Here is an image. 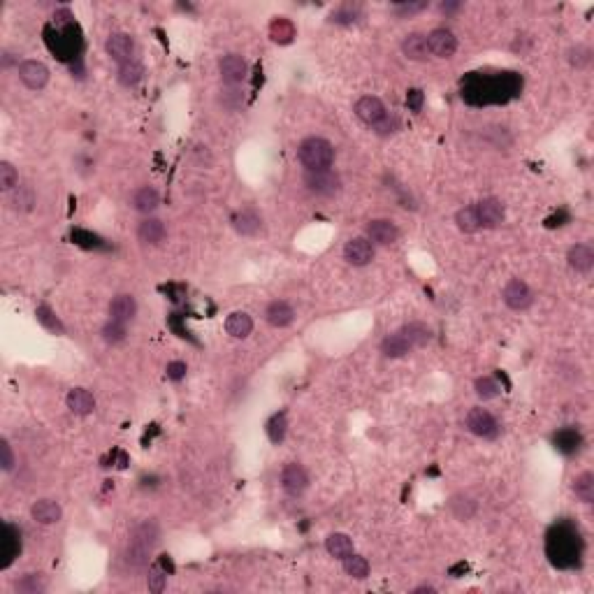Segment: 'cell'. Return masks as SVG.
Masks as SVG:
<instances>
[{"label":"cell","instance_id":"9c48e42d","mask_svg":"<svg viewBox=\"0 0 594 594\" xmlns=\"http://www.w3.org/2000/svg\"><path fill=\"white\" fill-rule=\"evenodd\" d=\"M343 258L353 267H365L374 260V244L367 237H355L348 240L343 246Z\"/></svg>","mask_w":594,"mask_h":594},{"label":"cell","instance_id":"4316f807","mask_svg":"<svg viewBox=\"0 0 594 594\" xmlns=\"http://www.w3.org/2000/svg\"><path fill=\"white\" fill-rule=\"evenodd\" d=\"M402 335L406 337V341L411 343V348H423L432 341V330L427 328L425 323H409L402 328Z\"/></svg>","mask_w":594,"mask_h":594},{"label":"cell","instance_id":"74e56055","mask_svg":"<svg viewBox=\"0 0 594 594\" xmlns=\"http://www.w3.org/2000/svg\"><path fill=\"white\" fill-rule=\"evenodd\" d=\"M17 590L21 594H40L47 590V580L40 576V573H26L23 578L17 580Z\"/></svg>","mask_w":594,"mask_h":594},{"label":"cell","instance_id":"7402d4cb","mask_svg":"<svg viewBox=\"0 0 594 594\" xmlns=\"http://www.w3.org/2000/svg\"><path fill=\"white\" fill-rule=\"evenodd\" d=\"M566 260H569V265H571V270L587 274L594 267V251H592V246H587V244H576V246H571Z\"/></svg>","mask_w":594,"mask_h":594},{"label":"cell","instance_id":"30bf717a","mask_svg":"<svg viewBox=\"0 0 594 594\" xmlns=\"http://www.w3.org/2000/svg\"><path fill=\"white\" fill-rule=\"evenodd\" d=\"M427 47L429 54L436 56V59H450V56L458 52V37L450 33L448 28H434L427 35Z\"/></svg>","mask_w":594,"mask_h":594},{"label":"cell","instance_id":"f546056e","mask_svg":"<svg viewBox=\"0 0 594 594\" xmlns=\"http://www.w3.org/2000/svg\"><path fill=\"white\" fill-rule=\"evenodd\" d=\"M10 204L19 214H28V211L35 207L33 189H30V186H17V189L10 193Z\"/></svg>","mask_w":594,"mask_h":594},{"label":"cell","instance_id":"bcb514c9","mask_svg":"<svg viewBox=\"0 0 594 594\" xmlns=\"http://www.w3.org/2000/svg\"><path fill=\"white\" fill-rule=\"evenodd\" d=\"M218 100H221V105L225 109L235 112V109H240L244 105V91H240L237 86H228L225 91H221V98H218Z\"/></svg>","mask_w":594,"mask_h":594},{"label":"cell","instance_id":"e0dca14e","mask_svg":"<svg viewBox=\"0 0 594 594\" xmlns=\"http://www.w3.org/2000/svg\"><path fill=\"white\" fill-rule=\"evenodd\" d=\"M109 316L112 321H118V323H130L133 318L137 316V302L133 295H128V293H121V295H116L114 299H112L109 304Z\"/></svg>","mask_w":594,"mask_h":594},{"label":"cell","instance_id":"d6a6232c","mask_svg":"<svg viewBox=\"0 0 594 594\" xmlns=\"http://www.w3.org/2000/svg\"><path fill=\"white\" fill-rule=\"evenodd\" d=\"M343 571H346V576H351L355 580H365L367 576H370V562L362 558V555L353 553L343 560Z\"/></svg>","mask_w":594,"mask_h":594},{"label":"cell","instance_id":"7bdbcfd3","mask_svg":"<svg viewBox=\"0 0 594 594\" xmlns=\"http://www.w3.org/2000/svg\"><path fill=\"white\" fill-rule=\"evenodd\" d=\"M293 35H295V28H293V23L286 21V19H277V21L272 23V40L274 42L286 45V42L293 40Z\"/></svg>","mask_w":594,"mask_h":594},{"label":"cell","instance_id":"d6986e66","mask_svg":"<svg viewBox=\"0 0 594 594\" xmlns=\"http://www.w3.org/2000/svg\"><path fill=\"white\" fill-rule=\"evenodd\" d=\"M402 54L409 61H427L429 56V47H427V35L423 33H411L402 40Z\"/></svg>","mask_w":594,"mask_h":594},{"label":"cell","instance_id":"cb8c5ba5","mask_svg":"<svg viewBox=\"0 0 594 594\" xmlns=\"http://www.w3.org/2000/svg\"><path fill=\"white\" fill-rule=\"evenodd\" d=\"M251 330H253V321H251V316L244 314V311H235V314H230L225 318V332L230 337H235V339H246V337L251 335Z\"/></svg>","mask_w":594,"mask_h":594},{"label":"cell","instance_id":"816d5d0a","mask_svg":"<svg viewBox=\"0 0 594 594\" xmlns=\"http://www.w3.org/2000/svg\"><path fill=\"white\" fill-rule=\"evenodd\" d=\"M167 379L170 381H181V379H186V372H189V367H186V362H181V360H174V362H170V365H167Z\"/></svg>","mask_w":594,"mask_h":594},{"label":"cell","instance_id":"c3c4849f","mask_svg":"<svg viewBox=\"0 0 594 594\" xmlns=\"http://www.w3.org/2000/svg\"><path fill=\"white\" fill-rule=\"evenodd\" d=\"M423 10H427V3H425V0H421V3H402L395 8V14L399 19H409L414 14H421Z\"/></svg>","mask_w":594,"mask_h":594},{"label":"cell","instance_id":"44dd1931","mask_svg":"<svg viewBox=\"0 0 594 594\" xmlns=\"http://www.w3.org/2000/svg\"><path fill=\"white\" fill-rule=\"evenodd\" d=\"M233 228L242 237H253V235L260 233L262 221H260V216L255 214L253 209H242V211H237V214L233 216Z\"/></svg>","mask_w":594,"mask_h":594},{"label":"cell","instance_id":"2e32d148","mask_svg":"<svg viewBox=\"0 0 594 594\" xmlns=\"http://www.w3.org/2000/svg\"><path fill=\"white\" fill-rule=\"evenodd\" d=\"M67 409L72 411L74 416H89L96 411V397L91 395L86 388H72L65 397Z\"/></svg>","mask_w":594,"mask_h":594},{"label":"cell","instance_id":"8d00e7d4","mask_svg":"<svg viewBox=\"0 0 594 594\" xmlns=\"http://www.w3.org/2000/svg\"><path fill=\"white\" fill-rule=\"evenodd\" d=\"M450 511H453V516L458 520H469V518H474V513H476V504H474V499L465 495H455L450 499Z\"/></svg>","mask_w":594,"mask_h":594},{"label":"cell","instance_id":"4fadbf2b","mask_svg":"<svg viewBox=\"0 0 594 594\" xmlns=\"http://www.w3.org/2000/svg\"><path fill=\"white\" fill-rule=\"evenodd\" d=\"M353 112L362 123H367V126H376L381 118L385 116V105L381 103V98H376V96H362L358 103H355Z\"/></svg>","mask_w":594,"mask_h":594},{"label":"cell","instance_id":"ee69618b","mask_svg":"<svg viewBox=\"0 0 594 594\" xmlns=\"http://www.w3.org/2000/svg\"><path fill=\"white\" fill-rule=\"evenodd\" d=\"M360 17V10L353 8V5H343V8L335 10L332 14H330V21L332 23H341V26H351V23L358 21Z\"/></svg>","mask_w":594,"mask_h":594},{"label":"cell","instance_id":"f5cc1de1","mask_svg":"<svg viewBox=\"0 0 594 594\" xmlns=\"http://www.w3.org/2000/svg\"><path fill=\"white\" fill-rule=\"evenodd\" d=\"M423 103H425V96L421 89H414L406 93V105H409L411 112H421L423 109Z\"/></svg>","mask_w":594,"mask_h":594},{"label":"cell","instance_id":"ac0fdd59","mask_svg":"<svg viewBox=\"0 0 594 594\" xmlns=\"http://www.w3.org/2000/svg\"><path fill=\"white\" fill-rule=\"evenodd\" d=\"M165 235H167V230L160 218H145V221L140 223V228H137V240L142 244H147V246H158V244L165 240Z\"/></svg>","mask_w":594,"mask_h":594},{"label":"cell","instance_id":"52a82bcc","mask_svg":"<svg viewBox=\"0 0 594 594\" xmlns=\"http://www.w3.org/2000/svg\"><path fill=\"white\" fill-rule=\"evenodd\" d=\"M502 297H504L506 306H509V309H513V311L529 309L531 302H534V295H531L529 286L524 284V281H520V279H511L509 284L504 286Z\"/></svg>","mask_w":594,"mask_h":594},{"label":"cell","instance_id":"60d3db41","mask_svg":"<svg viewBox=\"0 0 594 594\" xmlns=\"http://www.w3.org/2000/svg\"><path fill=\"white\" fill-rule=\"evenodd\" d=\"M476 395L483 399V402L495 399V397L502 395V385H499L492 376H483V379L476 381Z\"/></svg>","mask_w":594,"mask_h":594},{"label":"cell","instance_id":"f1b7e54d","mask_svg":"<svg viewBox=\"0 0 594 594\" xmlns=\"http://www.w3.org/2000/svg\"><path fill=\"white\" fill-rule=\"evenodd\" d=\"M116 79H118V84H121V86L133 89V86H137L142 79H145V67L137 63V61H128V63L118 65Z\"/></svg>","mask_w":594,"mask_h":594},{"label":"cell","instance_id":"836d02e7","mask_svg":"<svg viewBox=\"0 0 594 594\" xmlns=\"http://www.w3.org/2000/svg\"><path fill=\"white\" fill-rule=\"evenodd\" d=\"M573 495H576L583 504L594 502V476L590 471H583L573 480Z\"/></svg>","mask_w":594,"mask_h":594},{"label":"cell","instance_id":"5bb4252c","mask_svg":"<svg viewBox=\"0 0 594 594\" xmlns=\"http://www.w3.org/2000/svg\"><path fill=\"white\" fill-rule=\"evenodd\" d=\"M476 214H478L480 228H497V225L504 223L506 209L497 198H483L476 204Z\"/></svg>","mask_w":594,"mask_h":594},{"label":"cell","instance_id":"3957f363","mask_svg":"<svg viewBox=\"0 0 594 594\" xmlns=\"http://www.w3.org/2000/svg\"><path fill=\"white\" fill-rule=\"evenodd\" d=\"M304 186L314 195L330 198L341 191V179L339 174L332 170H306L304 172Z\"/></svg>","mask_w":594,"mask_h":594},{"label":"cell","instance_id":"8992f818","mask_svg":"<svg viewBox=\"0 0 594 594\" xmlns=\"http://www.w3.org/2000/svg\"><path fill=\"white\" fill-rule=\"evenodd\" d=\"M281 487H284L290 497L304 495L306 487H309V474H306V469L302 465H297V462L286 465L284 471H281Z\"/></svg>","mask_w":594,"mask_h":594},{"label":"cell","instance_id":"7c38bea8","mask_svg":"<svg viewBox=\"0 0 594 594\" xmlns=\"http://www.w3.org/2000/svg\"><path fill=\"white\" fill-rule=\"evenodd\" d=\"M367 240L372 244H379V246H390L399 240V228L388 218H376V221H370L367 225Z\"/></svg>","mask_w":594,"mask_h":594},{"label":"cell","instance_id":"ba28073f","mask_svg":"<svg viewBox=\"0 0 594 594\" xmlns=\"http://www.w3.org/2000/svg\"><path fill=\"white\" fill-rule=\"evenodd\" d=\"M218 72H221V79L228 86H240L242 81L246 79L248 65L240 54H228L218 61Z\"/></svg>","mask_w":594,"mask_h":594},{"label":"cell","instance_id":"681fc988","mask_svg":"<svg viewBox=\"0 0 594 594\" xmlns=\"http://www.w3.org/2000/svg\"><path fill=\"white\" fill-rule=\"evenodd\" d=\"M0 455H3V460H0V465H3V471H12V469H14V465H17V460H14V453H12V446H10L8 439L0 441Z\"/></svg>","mask_w":594,"mask_h":594},{"label":"cell","instance_id":"5b68a950","mask_svg":"<svg viewBox=\"0 0 594 594\" xmlns=\"http://www.w3.org/2000/svg\"><path fill=\"white\" fill-rule=\"evenodd\" d=\"M19 79L30 91H42L49 84V67L42 61H23L19 65Z\"/></svg>","mask_w":594,"mask_h":594},{"label":"cell","instance_id":"ffe728a7","mask_svg":"<svg viewBox=\"0 0 594 594\" xmlns=\"http://www.w3.org/2000/svg\"><path fill=\"white\" fill-rule=\"evenodd\" d=\"M265 318L272 328H288V325L295 321V311H293V306L288 302H284V299H274V302H270V306H267Z\"/></svg>","mask_w":594,"mask_h":594},{"label":"cell","instance_id":"1f68e13d","mask_svg":"<svg viewBox=\"0 0 594 594\" xmlns=\"http://www.w3.org/2000/svg\"><path fill=\"white\" fill-rule=\"evenodd\" d=\"M35 316H37V323H40L45 330H49V332H54V335H65V325L61 323V318L54 314L52 306L40 304V306L35 309Z\"/></svg>","mask_w":594,"mask_h":594},{"label":"cell","instance_id":"83f0119b","mask_svg":"<svg viewBox=\"0 0 594 594\" xmlns=\"http://www.w3.org/2000/svg\"><path fill=\"white\" fill-rule=\"evenodd\" d=\"M158 204H160V195H158V191L151 189V186H145V189L135 191L133 207L137 211H142V214H151V211L158 209Z\"/></svg>","mask_w":594,"mask_h":594},{"label":"cell","instance_id":"9a60e30c","mask_svg":"<svg viewBox=\"0 0 594 594\" xmlns=\"http://www.w3.org/2000/svg\"><path fill=\"white\" fill-rule=\"evenodd\" d=\"M30 516L40 524H56L63 518V509H61V504L54 502V499H37V502L30 506Z\"/></svg>","mask_w":594,"mask_h":594},{"label":"cell","instance_id":"db71d44e","mask_svg":"<svg viewBox=\"0 0 594 594\" xmlns=\"http://www.w3.org/2000/svg\"><path fill=\"white\" fill-rule=\"evenodd\" d=\"M460 10V3H443L441 5V12H446V14H450V12Z\"/></svg>","mask_w":594,"mask_h":594},{"label":"cell","instance_id":"6da1fadb","mask_svg":"<svg viewBox=\"0 0 594 594\" xmlns=\"http://www.w3.org/2000/svg\"><path fill=\"white\" fill-rule=\"evenodd\" d=\"M297 158L306 170H330L335 162V147L325 137H306L297 149Z\"/></svg>","mask_w":594,"mask_h":594},{"label":"cell","instance_id":"d590c367","mask_svg":"<svg viewBox=\"0 0 594 594\" xmlns=\"http://www.w3.org/2000/svg\"><path fill=\"white\" fill-rule=\"evenodd\" d=\"M455 223L462 233L471 235V233H478L480 230V221H478V214H476V207H465L455 214Z\"/></svg>","mask_w":594,"mask_h":594},{"label":"cell","instance_id":"7a4b0ae2","mask_svg":"<svg viewBox=\"0 0 594 594\" xmlns=\"http://www.w3.org/2000/svg\"><path fill=\"white\" fill-rule=\"evenodd\" d=\"M548 553L553 564L571 566L573 562H578V536L571 529H558V534H553L548 541Z\"/></svg>","mask_w":594,"mask_h":594},{"label":"cell","instance_id":"7dc6e473","mask_svg":"<svg viewBox=\"0 0 594 594\" xmlns=\"http://www.w3.org/2000/svg\"><path fill=\"white\" fill-rule=\"evenodd\" d=\"M372 128H374V133H376L379 137H390V135H395L399 130V118L395 114H388V112H385V116Z\"/></svg>","mask_w":594,"mask_h":594},{"label":"cell","instance_id":"11a10c76","mask_svg":"<svg viewBox=\"0 0 594 594\" xmlns=\"http://www.w3.org/2000/svg\"><path fill=\"white\" fill-rule=\"evenodd\" d=\"M421 592H434V587L432 585H421V587H416V590H414V594H421Z\"/></svg>","mask_w":594,"mask_h":594},{"label":"cell","instance_id":"603a6c76","mask_svg":"<svg viewBox=\"0 0 594 594\" xmlns=\"http://www.w3.org/2000/svg\"><path fill=\"white\" fill-rule=\"evenodd\" d=\"M325 550L330 553V558L335 560H346L348 555H353V539L348 534H341V531H335L325 539Z\"/></svg>","mask_w":594,"mask_h":594},{"label":"cell","instance_id":"d4e9b609","mask_svg":"<svg viewBox=\"0 0 594 594\" xmlns=\"http://www.w3.org/2000/svg\"><path fill=\"white\" fill-rule=\"evenodd\" d=\"M414 348H411V343L406 341V337L402 335V330L395 335H388L383 343H381V353L385 355V358H404V355H409Z\"/></svg>","mask_w":594,"mask_h":594},{"label":"cell","instance_id":"8fae6325","mask_svg":"<svg viewBox=\"0 0 594 594\" xmlns=\"http://www.w3.org/2000/svg\"><path fill=\"white\" fill-rule=\"evenodd\" d=\"M105 49H107L112 61H116L118 65H123V63H128V61H133L135 40L128 33H112L107 37V42H105Z\"/></svg>","mask_w":594,"mask_h":594},{"label":"cell","instance_id":"4dcf8cb0","mask_svg":"<svg viewBox=\"0 0 594 594\" xmlns=\"http://www.w3.org/2000/svg\"><path fill=\"white\" fill-rule=\"evenodd\" d=\"M267 436H270V441L274 443V446H279V443H284L286 439V432H288V416H286V411H279V414H274L270 421H267Z\"/></svg>","mask_w":594,"mask_h":594},{"label":"cell","instance_id":"ab89813d","mask_svg":"<svg viewBox=\"0 0 594 594\" xmlns=\"http://www.w3.org/2000/svg\"><path fill=\"white\" fill-rule=\"evenodd\" d=\"M19 186V172L12 162L3 160L0 162V189L5 193H12Z\"/></svg>","mask_w":594,"mask_h":594},{"label":"cell","instance_id":"484cf974","mask_svg":"<svg viewBox=\"0 0 594 594\" xmlns=\"http://www.w3.org/2000/svg\"><path fill=\"white\" fill-rule=\"evenodd\" d=\"M158 536H160L158 524H156L153 520L140 522L133 531H130V541L142 543V546H147V548H151V550L156 548V543H158Z\"/></svg>","mask_w":594,"mask_h":594},{"label":"cell","instance_id":"f907efd6","mask_svg":"<svg viewBox=\"0 0 594 594\" xmlns=\"http://www.w3.org/2000/svg\"><path fill=\"white\" fill-rule=\"evenodd\" d=\"M569 61H571V65H576V67H587L590 65V49L587 47H576V49H571V56H569Z\"/></svg>","mask_w":594,"mask_h":594},{"label":"cell","instance_id":"b9f144b4","mask_svg":"<svg viewBox=\"0 0 594 594\" xmlns=\"http://www.w3.org/2000/svg\"><path fill=\"white\" fill-rule=\"evenodd\" d=\"M10 529V536L8 539H5V553H3V569H8L12 562H14V558L19 553H21V536H17L14 534V529L12 527H8Z\"/></svg>","mask_w":594,"mask_h":594},{"label":"cell","instance_id":"f35d334b","mask_svg":"<svg viewBox=\"0 0 594 594\" xmlns=\"http://www.w3.org/2000/svg\"><path fill=\"white\" fill-rule=\"evenodd\" d=\"M126 337H128L126 323L112 321V318H109V323H105V328H103V339L107 341V343H112V346H114V343L126 341Z\"/></svg>","mask_w":594,"mask_h":594},{"label":"cell","instance_id":"277c9868","mask_svg":"<svg viewBox=\"0 0 594 594\" xmlns=\"http://www.w3.org/2000/svg\"><path fill=\"white\" fill-rule=\"evenodd\" d=\"M467 427L471 434L480 436V439H487V441H495L502 427H499L497 418L490 414L487 409H471L467 416Z\"/></svg>","mask_w":594,"mask_h":594},{"label":"cell","instance_id":"f6af8a7d","mask_svg":"<svg viewBox=\"0 0 594 594\" xmlns=\"http://www.w3.org/2000/svg\"><path fill=\"white\" fill-rule=\"evenodd\" d=\"M147 585H149V592L160 594L162 590H165V585H167V573L162 571L160 566H149V571H147Z\"/></svg>","mask_w":594,"mask_h":594},{"label":"cell","instance_id":"e575fe53","mask_svg":"<svg viewBox=\"0 0 594 594\" xmlns=\"http://www.w3.org/2000/svg\"><path fill=\"white\" fill-rule=\"evenodd\" d=\"M580 443H583V439H580L576 429H562L560 434H555V446L564 455H573L580 448Z\"/></svg>","mask_w":594,"mask_h":594}]
</instances>
